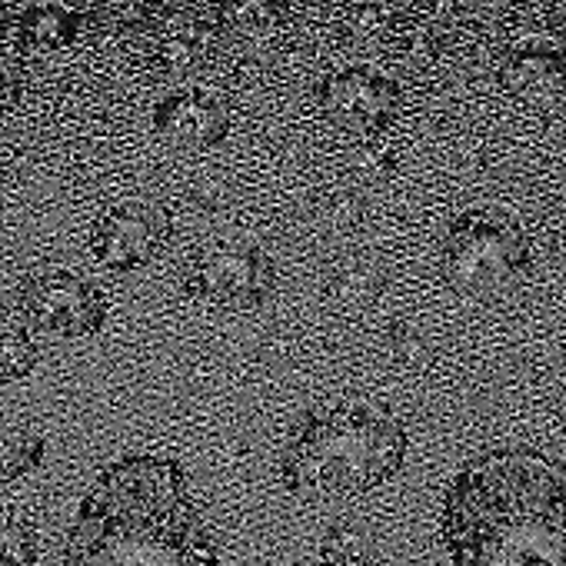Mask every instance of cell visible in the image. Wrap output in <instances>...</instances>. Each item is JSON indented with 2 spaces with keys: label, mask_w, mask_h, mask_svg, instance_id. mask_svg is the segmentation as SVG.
Returning <instances> with one entry per match:
<instances>
[{
  "label": "cell",
  "mask_w": 566,
  "mask_h": 566,
  "mask_svg": "<svg viewBox=\"0 0 566 566\" xmlns=\"http://www.w3.org/2000/svg\"><path fill=\"white\" fill-rule=\"evenodd\" d=\"M453 566H566V467L490 450L460 467L443 503Z\"/></svg>",
  "instance_id": "6da1fadb"
},
{
  "label": "cell",
  "mask_w": 566,
  "mask_h": 566,
  "mask_svg": "<svg viewBox=\"0 0 566 566\" xmlns=\"http://www.w3.org/2000/svg\"><path fill=\"white\" fill-rule=\"evenodd\" d=\"M64 566H223L184 467L170 457L111 463L67 533Z\"/></svg>",
  "instance_id": "7a4b0ae2"
},
{
  "label": "cell",
  "mask_w": 566,
  "mask_h": 566,
  "mask_svg": "<svg viewBox=\"0 0 566 566\" xmlns=\"http://www.w3.org/2000/svg\"><path fill=\"white\" fill-rule=\"evenodd\" d=\"M407 427L367 403L317 407L297 420L280 450V480L291 493L357 496L400 473Z\"/></svg>",
  "instance_id": "3957f363"
},
{
  "label": "cell",
  "mask_w": 566,
  "mask_h": 566,
  "mask_svg": "<svg viewBox=\"0 0 566 566\" xmlns=\"http://www.w3.org/2000/svg\"><path fill=\"white\" fill-rule=\"evenodd\" d=\"M443 270L460 294H500L530 270V237L500 210H463L447 227Z\"/></svg>",
  "instance_id": "277c9868"
},
{
  "label": "cell",
  "mask_w": 566,
  "mask_h": 566,
  "mask_svg": "<svg viewBox=\"0 0 566 566\" xmlns=\"http://www.w3.org/2000/svg\"><path fill=\"white\" fill-rule=\"evenodd\" d=\"M184 291L203 307L217 311H256L276 287L273 256L250 240H223L197 250L184 273Z\"/></svg>",
  "instance_id": "5b68a950"
},
{
  "label": "cell",
  "mask_w": 566,
  "mask_h": 566,
  "mask_svg": "<svg viewBox=\"0 0 566 566\" xmlns=\"http://www.w3.org/2000/svg\"><path fill=\"white\" fill-rule=\"evenodd\" d=\"M21 314L31 327L51 337L77 340L107 324L111 304L94 280L71 270H44L21 287Z\"/></svg>",
  "instance_id": "8992f818"
},
{
  "label": "cell",
  "mask_w": 566,
  "mask_h": 566,
  "mask_svg": "<svg viewBox=\"0 0 566 566\" xmlns=\"http://www.w3.org/2000/svg\"><path fill=\"white\" fill-rule=\"evenodd\" d=\"M170 243V217L144 200H124L104 210L87 233L91 256L114 273H137L150 266Z\"/></svg>",
  "instance_id": "52a82bcc"
},
{
  "label": "cell",
  "mask_w": 566,
  "mask_h": 566,
  "mask_svg": "<svg viewBox=\"0 0 566 566\" xmlns=\"http://www.w3.org/2000/svg\"><path fill=\"white\" fill-rule=\"evenodd\" d=\"M317 104L337 127L370 134L397 117L400 87L370 64H347L321 81Z\"/></svg>",
  "instance_id": "ba28073f"
},
{
  "label": "cell",
  "mask_w": 566,
  "mask_h": 566,
  "mask_svg": "<svg viewBox=\"0 0 566 566\" xmlns=\"http://www.w3.org/2000/svg\"><path fill=\"white\" fill-rule=\"evenodd\" d=\"M154 130L177 147H217L230 134L227 101L203 84H180L164 91L150 107Z\"/></svg>",
  "instance_id": "9c48e42d"
},
{
  "label": "cell",
  "mask_w": 566,
  "mask_h": 566,
  "mask_svg": "<svg viewBox=\"0 0 566 566\" xmlns=\"http://www.w3.org/2000/svg\"><path fill=\"white\" fill-rule=\"evenodd\" d=\"M500 84L533 104L553 101L566 87V57L549 41H520L500 64Z\"/></svg>",
  "instance_id": "30bf717a"
},
{
  "label": "cell",
  "mask_w": 566,
  "mask_h": 566,
  "mask_svg": "<svg viewBox=\"0 0 566 566\" xmlns=\"http://www.w3.org/2000/svg\"><path fill=\"white\" fill-rule=\"evenodd\" d=\"M14 38L24 41L28 48H38V51H57V48H67L77 41L81 28H84V18L71 8H57V4H44V8H28L21 11L14 21Z\"/></svg>",
  "instance_id": "8fae6325"
},
{
  "label": "cell",
  "mask_w": 566,
  "mask_h": 566,
  "mask_svg": "<svg viewBox=\"0 0 566 566\" xmlns=\"http://www.w3.org/2000/svg\"><path fill=\"white\" fill-rule=\"evenodd\" d=\"M44 453H48V440L34 430H8L4 433V450H0V460H4V470H0V480L14 483L28 473H34L41 463H44Z\"/></svg>",
  "instance_id": "7c38bea8"
},
{
  "label": "cell",
  "mask_w": 566,
  "mask_h": 566,
  "mask_svg": "<svg viewBox=\"0 0 566 566\" xmlns=\"http://www.w3.org/2000/svg\"><path fill=\"white\" fill-rule=\"evenodd\" d=\"M317 553L327 566H364L370 556V539L357 523H331L317 543Z\"/></svg>",
  "instance_id": "4fadbf2b"
},
{
  "label": "cell",
  "mask_w": 566,
  "mask_h": 566,
  "mask_svg": "<svg viewBox=\"0 0 566 566\" xmlns=\"http://www.w3.org/2000/svg\"><path fill=\"white\" fill-rule=\"evenodd\" d=\"M38 360H41V350H38L34 337L28 334V327L4 324V334H0V380L18 384V380L31 377Z\"/></svg>",
  "instance_id": "5bb4252c"
},
{
  "label": "cell",
  "mask_w": 566,
  "mask_h": 566,
  "mask_svg": "<svg viewBox=\"0 0 566 566\" xmlns=\"http://www.w3.org/2000/svg\"><path fill=\"white\" fill-rule=\"evenodd\" d=\"M41 536L24 520H4V539H0V566H38Z\"/></svg>",
  "instance_id": "9a60e30c"
}]
</instances>
